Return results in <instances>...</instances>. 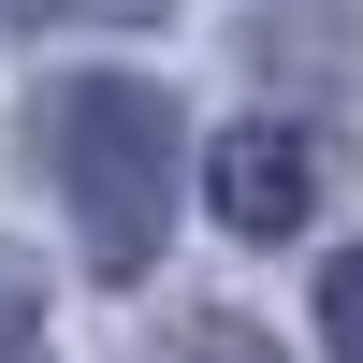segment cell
<instances>
[{
    "instance_id": "5b68a950",
    "label": "cell",
    "mask_w": 363,
    "mask_h": 363,
    "mask_svg": "<svg viewBox=\"0 0 363 363\" xmlns=\"http://www.w3.org/2000/svg\"><path fill=\"white\" fill-rule=\"evenodd\" d=\"M320 335H335V363H363V247L320 277Z\"/></svg>"
},
{
    "instance_id": "277c9868",
    "label": "cell",
    "mask_w": 363,
    "mask_h": 363,
    "mask_svg": "<svg viewBox=\"0 0 363 363\" xmlns=\"http://www.w3.org/2000/svg\"><path fill=\"white\" fill-rule=\"evenodd\" d=\"M15 29H145L160 0H0Z\"/></svg>"
},
{
    "instance_id": "6da1fadb",
    "label": "cell",
    "mask_w": 363,
    "mask_h": 363,
    "mask_svg": "<svg viewBox=\"0 0 363 363\" xmlns=\"http://www.w3.org/2000/svg\"><path fill=\"white\" fill-rule=\"evenodd\" d=\"M29 160H44V189L73 203V247L102 262V277H145L174 233V160H189V131H174L160 87L131 73H73L29 102Z\"/></svg>"
},
{
    "instance_id": "3957f363",
    "label": "cell",
    "mask_w": 363,
    "mask_h": 363,
    "mask_svg": "<svg viewBox=\"0 0 363 363\" xmlns=\"http://www.w3.org/2000/svg\"><path fill=\"white\" fill-rule=\"evenodd\" d=\"M116 363H277V335H247V320H160V335H131Z\"/></svg>"
},
{
    "instance_id": "7a4b0ae2",
    "label": "cell",
    "mask_w": 363,
    "mask_h": 363,
    "mask_svg": "<svg viewBox=\"0 0 363 363\" xmlns=\"http://www.w3.org/2000/svg\"><path fill=\"white\" fill-rule=\"evenodd\" d=\"M203 203H218V233L277 247V233H306V203H320V145L291 131V116H247V131L203 145Z\"/></svg>"
},
{
    "instance_id": "8992f818",
    "label": "cell",
    "mask_w": 363,
    "mask_h": 363,
    "mask_svg": "<svg viewBox=\"0 0 363 363\" xmlns=\"http://www.w3.org/2000/svg\"><path fill=\"white\" fill-rule=\"evenodd\" d=\"M0 363H44V291L0 262Z\"/></svg>"
}]
</instances>
